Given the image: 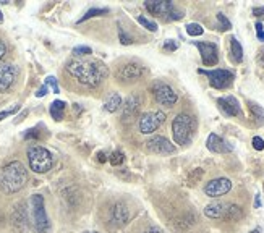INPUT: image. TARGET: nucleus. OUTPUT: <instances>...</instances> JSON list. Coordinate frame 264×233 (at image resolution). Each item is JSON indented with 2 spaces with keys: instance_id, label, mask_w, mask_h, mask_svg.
<instances>
[{
  "instance_id": "nucleus-20",
  "label": "nucleus",
  "mask_w": 264,
  "mask_h": 233,
  "mask_svg": "<svg viewBox=\"0 0 264 233\" xmlns=\"http://www.w3.org/2000/svg\"><path fill=\"white\" fill-rule=\"evenodd\" d=\"M50 115H52V118L55 122H60L64 120L65 117V102L64 101H54L52 104H50Z\"/></svg>"
},
{
  "instance_id": "nucleus-2",
  "label": "nucleus",
  "mask_w": 264,
  "mask_h": 233,
  "mask_svg": "<svg viewBox=\"0 0 264 233\" xmlns=\"http://www.w3.org/2000/svg\"><path fill=\"white\" fill-rule=\"evenodd\" d=\"M28 183V172L18 160L7 164L0 169V191L7 194L17 193Z\"/></svg>"
},
{
  "instance_id": "nucleus-8",
  "label": "nucleus",
  "mask_w": 264,
  "mask_h": 233,
  "mask_svg": "<svg viewBox=\"0 0 264 233\" xmlns=\"http://www.w3.org/2000/svg\"><path fill=\"white\" fill-rule=\"evenodd\" d=\"M153 91V96L160 106H165V107H172L175 106V102L178 101V96L172 87H170L167 83H162V81H156L151 87Z\"/></svg>"
},
{
  "instance_id": "nucleus-18",
  "label": "nucleus",
  "mask_w": 264,
  "mask_h": 233,
  "mask_svg": "<svg viewBox=\"0 0 264 233\" xmlns=\"http://www.w3.org/2000/svg\"><path fill=\"white\" fill-rule=\"evenodd\" d=\"M227 207L229 203H220V201H216V203H211L204 207V215L209 217V219H224Z\"/></svg>"
},
{
  "instance_id": "nucleus-21",
  "label": "nucleus",
  "mask_w": 264,
  "mask_h": 233,
  "mask_svg": "<svg viewBox=\"0 0 264 233\" xmlns=\"http://www.w3.org/2000/svg\"><path fill=\"white\" fill-rule=\"evenodd\" d=\"M248 108L251 112V117L255 118L256 125H264V108L261 106H258L256 102H248Z\"/></svg>"
},
{
  "instance_id": "nucleus-42",
  "label": "nucleus",
  "mask_w": 264,
  "mask_h": 233,
  "mask_svg": "<svg viewBox=\"0 0 264 233\" xmlns=\"http://www.w3.org/2000/svg\"><path fill=\"white\" fill-rule=\"evenodd\" d=\"M5 52H7V45H5L3 42H0V60L3 59V55H5Z\"/></svg>"
},
{
  "instance_id": "nucleus-44",
  "label": "nucleus",
  "mask_w": 264,
  "mask_h": 233,
  "mask_svg": "<svg viewBox=\"0 0 264 233\" xmlns=\"http://www.w3.org/2000/svg\"><path fill=\"white\" fill-rule=\"evenodd\" d=\"M255 207H261V198H260V194H258L256 199H255Z\"/></svg>"
},
{
  "instance_id": "nucleus-25",
  "label": "nucleus",
  "mask_w": 264,
  "mask_h": 233,
  "mask_svg": "<svg viewBox=\"0 0 264 233\" xmlns=\"http://www.w3.org/2000/svg\"><path fill=\"white\" fill-rule=\"evenodd\" d=\"M186 33H188V36H193V38H196V36H201L204 33L203 26L198 24V23H190L186 24Z\"/></svg>"
},
{
  "instance_id": "nucleus-27",
  "label": "nucleus",
  "mask_w": 264,
  "mask_h": 233,
  "mask_svg": "<svg viewBox=\"0 0 264 233\" xmlns=\"http://www.w3.org/2000/svg\"><path fill=\"white\" fill-rule=\"evenodd\" d=\"M138 23L143 26V28H146L148 31H157V24L151 21V20H148V18H144V17H138Z\"/></svg>"
},
{
  "instance_id": "nucleus-6",
  "label": "nucleus",
  "mask_w": 264,
  "mask_h": 233,
  "mask_svg": "<svg viewBox=\"0 0 264 233\" xmlns=\"http://www.w3.org/2000/svg\"><path fill=\"white\" fill-rule=\"evenodd\" d=\"M31 215H33V225L38 233H45L49 230V217L45 212L44 198L41 194H33L29 199Z\"/></svg>"
},
{
  "instance_id": "nucleus-43",
  "label": "nucleus",
  "mask_w": 264,
  "mask_h": 233,
  "mask_svg": "<svg viewBox=\"0 0 264 233\" xmlns=\"http://www.w3.org/2000/svg\"><path fill=\"white\" fill-rule=\"evenodd\" d=\"M97 159H99V162H104V160H106V154L104 152H99V154H97Z\"/></svg>"
},
{
  "instance_id": "nucleus-29",
  "label": "nucleus",
  "mask_w": 264,
  "mask_h": 233,
  "mask_svg": "<svg viewBox=\"0 0 264 233\" xmlns=\"http://www.w3.org/2000/svg\"><path fill=\"white\" fill-rule=\"evenodd\" d=\"M217 21H219V24H220V29L222 31H229L230 29V21L227 20V17L224 13H217Z\"/></svg>"
},
{
  "instance_id": "nucleus-28",
  "label": "nucleus",
  "mask_w": 264,
  "mask_h": 233,
  "mask_svg": "<svg viewBox=\"0 0 264 233\" xmlns=\"http://www.w3.org/2000/svg\"><path fill=\"white\" fill-rule=\"evenodd\" d=\"M123 160H125V155H123L120 151H115V152H112L110 155H109V162H110L112 165H122Z\"/></svg>"
},
{
  "instance_id": "nucleus-35",
  "label": "nucleus",
  "mask_w": 264,
  "mask_h": 233,
  "mask_svg": "<svg viewBox=\"0 0 264 233\" xmlns=\"http://www.w3.org/2000/svg\"><path fill=\"white\" fill-rule=\"evenodd\" d=\"M201 177H203V170H201V169H196V170H195V173L190 177V183H191V185H196V181H198Z\"/></svg>"
},
{
  "instance_id": "nucleus-24",
  "label": "nucleus",
  "mask_w": 264,
  "mask_h": 233,
  "mask_svg": "<svg viewBox=\"0 0 264 233\" xmlns=\"http://www.w3.org/2000/svg\"><path fill=\"white\" fill-rule=\"evenodd\" d=\"M230 52H232V59H234L235 64H240L243 60V47L237 41V38H230Z\"/></svg>"
},
{
  "instance_id": "nucleus-33",
  "label": "nucleus",
  "mask_w": 264,
  "mask_h": 233,
  "mask_svg": "<svg viewBox=\"0 0 264 233\" xmlns=\"http://www.w3.org/2000/svg\"><path fill=\"white\" fill-rule=\"evenodd\" d=\"M253 148H255L256 151H263V149H264V139L260 138V136H255V138H253Z\"/></svg>"
},
{
  "instance_id": "nucleus-7",
  "label": "nucleus",
  "mask_w": 264,
  "mask_h": 233,
  "mask_svg": "<svg viewBox=\"0 0 264 233\" xmlns=\"http://www.w3.org/2000/svg\"><path fill=\"white\" fill-rule=\"evenodd\" d=\"M201 75H206L209 80V85L216 89H227L234 85L235 75L230 70H199Z\"/></svg>"
},
{
  "instance_id": "nucleus-22",
  "label": "nucleus",
  "mask_w": 264,
  "mask_h": 233,
  "mask_svg": "<svg viewBox=\"0 0 264 233\" xmlns=\"http://www.w3.org/2000/svg\"><path fill=\"white\" fill-rule=\"evenodd\" d=\"M122 106V97L117 94V92H112L110 96L107 97L106 102H104V108H106V112H115L118 107Z\"/></svg>"
},
{
  "instance_id": "nucleus-4",
  "label": "nucleus",
  "mask_w": 264,
  "mask_h": 233,
  "mask_svg": "<svg viewBox=\"0 0 264 233\" xmlns=\"http://www.w3.org/2000/svg\"><path fill=\"white\" fill-rule=\"evenodd\" d=\"M29 167L36 173H47L54 165V157L43 146H31L28 149Z\"/></svg>"
},
{
  "instance_id": "nucleus-23",
  "label": "nucleus",
  "mask_w": 264,
  "mask_h": 233,
  "mask_svg": "<svg viewBox=\"0 0 264 233\" xmlns=\"http://www.w3.org/2000/svg\"><path fill=\"white\" fill-rule=\"evenodd\" d=\"M242 215H243L242 207H240V206H237V204H230V203H229V207H227V212H225L224 220L237 222V220H240V219H242Z\"/></svg>"
},
{
  "instance_id": "nucleus-40",
  "label": "nucleus",
  "mask_w": 264,
  "mask_h": 233,
  "mask_svg": "<svg viewBox=\"0 0 264 233\" xmlns=\"http://www.w3.org/2000/svg\"><path fill=\"white\" fill-rule=\"evenodd\" d=\"M256 60H258V64H260V66H263V68H264V49H260Z\"/></svg>"
},
{
  "instance_id": "nucleus-3",
  "label": "nucleus",
  "mask_w": 264,
  "mask_h": 233,
  "mask_svg": "<svg viewBox=\"0 0 264 233\" xmlns=\"http://www.w3.org/2000/svg\"><path fill=\"white\" fill-rule=\"evenodd\" d=\"M196 129V122L195 118L188 115V113H180L174 118L172 123V133L175 143L180 144V146H185L191 141Z\"/></svg>"
},
{
  "instance_id": "nucleus-19",
  "label": "nucleus",
  "mask_w": 264,
  "mask_h": 233,
  "mask_svg": "<svg viewBox=\"0 0 264 233\" xmlns=\"http://www.w3.org/2000/svg\"><path fill=\"white\" fill-rule=\"evenodd\" d=\"M128 219H130V211H128V207L125 203H115L112 207V220L115 222L118 225H123L127 224Z\"/></svg>"
},
{
  "instance_id": "nucleus-14",
  "label": "nucleus",
  "mask_w": 264,
  "mask_h": 233,
  "mask_svg": "<svg viewBox=\"0 0 264 233\" xmlns=\"http://www.w3.org/2000/svg\"><path fill=\"white\" fill-rule=\"evenodd\" d=\"M146 149L154 154H172L175 152V146L164 136H153L146 141Z\"/></svg>"
},
{
  "instance_id": "nucleus-41",
  "label": "nucleus",
  "mask_w": 264,
  "mask_h": 233,
  "mask_svg": "<svg viewBox=\"0 0 264 233\" xmlns=\"http://www.w3.org/2000/svg\"><path fill=\"white\" fill-rule=\"evenodd\" d=\"M144 233H165L160 227H156V225H153V227H149V229L144 232Z\"/></svg>"
},
{
  "instance_id": "nucleus-34",
  "label": "nucleus",
  "mask_w": 264,
  "mask_h": 233,
  "mask_svg": "<svg viewBox=\"0 0 264 233\" xmlns=\"http://www.w3.org/2000/svg\"><path fill=\"white\" fill-rule=\"evenodd\" d=\"M178 49V44H177V41H167V42L164 44V50H169V52H174V50H177Z\"/></svg>"
},
{
  "instance_id": "nucleus-11",
  "label": "nucleus",
  "mask_w": 264,
  "mask_h": 233,
  "mask_svg": "<svg viewBox=\"0 0 264 233\" xmlns=\"http://www.w3.org/2000/svg\"><path fill=\"white\" fill-rule=\"evenodd\" d=\"M232 190V181L229 178H216L211 180L208 185L204 186V193L209 198H219V196L227 194Z\"/></svg>"
},
{
  "instance_id": "nucleus-15",
  "label": "nucleus",
  "mask_w": 264,
  "mask_h": 233,
  "mask_svg": "<svg viewBox=\"0 0 264 233\" xmlns=\"http://www.w3.org/2000/svg\"><path fill=\"white\" fill-rule=\"evenodd\" d=\"M217 106H219V108L225 113L227 117H238V115H242L240 102H238L237 97H234V96L219 97V99H217Z\"/></svg>"
},
{
  "instance_id": "nucleus-31",
  "label": "nucleus",
  "mask_w": 264,
  "mask_h": 233,
  "mask_svg": "<svg viewBox=\"0 0 264 233\" xmlns=\"http://www.w3.org/2000/svg\"><path fill=\"white\" fill-rule=\"evenodd\" d=\"M45 86H50L52 87V91L55 92V94H59L60 89H59V85H57V80H55V76H47L45 78Z\"/></svg>"
},
{
  "instance_id": "nucleus-39",
  "label": "nucleus",
  "mask_w": 264,
  "mask_h": 233,
  "mask_svg": "<svg viewBox=\"0 0 264 233\" xmlns=\"http://www.w3.org/2000/svg\"><path fill=\"white\" fill-rule=\"evenodd\" d=\"M253 15H255V17H264V7H255L253 8Z\"/></svg>"
},
{
  "instance_id": "nucleus-5",
  "label": "nucleus",
  "mask_w": 264,
  "mask_h": 233,
  "mask_svg": "<svg viewBox=\"0 0 264 233\" xmlns=\"http://www.w3.org/2000/svg\"><path fill=\"white\" fill-rule=\"evenodd\" d=\"M144 8L149 13L154 15L165 21H174V20L183 18V12L178 10L172 2H165V0H156V2H144Z\"/></svg>"
},
{
  "instance_id": "nucleus-12",
  "label": "nucleus",
  "mask_w": 264,
  "mask_h": 233,
  "mask_svg": "<svg viewBox=\"0 0 264 233\" xmlns=\"http://www.w3.org/2000/svg\"><path fill=\"white\" fill-rule=\"evenodd\" d=\"M196 47L199 49L201 60H203L204 66H214L219 62V50L217 45L212 42H195Z\"/></svg>"
},
{
  "instance_id": "nucleus-17",
  "label": "nucleus",
  "mask_w": 264,
  "mask_h": 233,
  "mask_svg": "<svg viewBox=\"0 0 264 233\" xmlns=\"http://www.w3.org/2000/svg\"><path fill=\"white\" fill-rule=\"evenodd\" d=\"M139 107H141V99H139L138 96H130L125 102V108H123V113H122V120L130 122L133 117H136Z\"/></svg>"
},
{
  "instance_id": "nucleus-30",
  "label": "nucleus",
  "mask_w": 264,
  "mask_h": 233,
  "mask_svg": "<svg viewBox=\"0 0 264 233\" xmlns=\"http://www.w3.org/2000/svg\"><path fill=\"white\" fill-rule=\"evenodd\" d=\"M89 54H92V50H91V47H88V45H78V47L73 49V55H76V57L89 55Z\"/></svg>"
},
{
  "instance_id": "nucleus-1",
  "label": "nucleus",
  "mask_w": 264,
  "mask_h": 233,
  "mask_svg": "<svg viewBox=\"0 0 264 233\" xmlns=\"http://www.w3.org/2000/svg\"><path fill=\"white\" fill-rule=\"evenodd\" d=\"M66 71L73 78H76L81 85H86L89 87L99 86L109 75L107 66L102 62L85 59H71L66 64Z\"/></svg>"
},
{
  "instance_id": "nucleus-32",
  "label": "nucleus",
  "mask_w": 264,
  "mask_h": 233,
  "mask_svg": "<svg viewBox=\"0 0 264 233\" xmlns=\"http://www.w3.org/2000/svg\"><path fill=\"white\" fill-rule=\"evenodd\" d=\"M18 110H20V104H17V106H13L12 108H8V110L0 112V122H2L5 117H8V115H13V113H17Z\"/></svg>"
},
{
  "instance_id": "nucleus-16",
  "label": "nucleus",
  "mask_w": 264,
  "mask_h": 233,
  "mask_svg": "<svg viewBox=\"0 0 264 233\" xmlns=\"http://www.w3.org/2000/svg\"><path fill=\"white\" fill-rule=\"evenodd\" d=\"M206 146H208V149L211 152H216V154H227V152L234 151V146H232L230 143H227L224 138L217 136L216 133H212L208 136Z\"/></svg>"
},
{
  "instance_id": "nucleus-9",
  "label": "nucleus",
  "mask_w": 264,
  "mask_h": 233,
  "mask_svg": "<svg viewBox=\"0 0 264 233\" xmlns=\"http://www.w3.org/2000/svg\"><path fill=\"white\" fill-rule=\"evenodd\" d=\"M164 122H165V113L164 112H160V110L148 112L139 118V123H138L139 131H141L143 134H151V133L156 131Z\"/></svg>"
},
{
  "instance_id": "nucleus-38",
  "label": "nucleus",
  "mask_w": 264,
  "mask_h": 233,
  "mask_svg": "<svg viewBox=\"0 0 264 233\" xmlns=\"http://www.w3.org/2000/svg\"><path fill=\"white\" fill-rule=\"evenodd\" d=\"M47 91H49V87L44 85L43 87H39L38 92H36V97H44L45 94H47Z\"/></svg>"
},
{
  "instance_id": "nucleus-13",
  "label": "nucleus",
  "mask_w": 264,
  "mask_h": 233,
  "mask_svg": "<svg viewBox=\"0 0 264 233\" xmlns=\"http://www.w3.org/2000/svg\"><path fill=\"white\" fill-rule=\"evenodd\" d=\"M18 76V68L13 64L0 65V92H7L15 85Z\"/></svg>"
},
{
  "instance_id": "nucleus-10",
  "label": "nucleus",
  "mask_w": 264,
  "mask_h": 233,
  "mask_svg": "<svg viewBox=\"0 0 264 233\" xmlns=\"http://www.w3.org/2000/svg\"><path fill=\"white\" fill-rule=\"evenodd\" d=\"M144 75V66L136 64V62H128V64H123L122 66H118L117 70V80L122 83H134L138 81L139 78Z\"/></svg>"
},
{
  "instance_id": "nucleus-26",
  "label": "nucleus",
  "mask_w": 264,
  "mask_h": 233,
  "mask_svg": "<svg viewBox=\"0 0 264 233\" xmlns=\"http://www.w3.org/2000/svg\"><path fill=\"white\" fill-rule=\"evenodd\" d=\"M104 13H109L107 8H91L89 12H86L85 17L80 20V23L86 21V20H89V18H92V17H96V15H104Z\"/></svg>"
},
{
  "instance_id": "nucleus-46",
  "label": "nucleus",
  "mask_w": 264,
  "mask_h": 233,
  "mask_svg": "<svg viewBox=\"0 0 264 233\" xmlns=\"http://www.w3.org/2000/svg\"><path fill=\"white\" fill-rule=\"evenodd\" d=\"M3 21V18H2V13H0V23H2Z\"/></svg>"
},
{
  "instance_id": "nucleus-45",
  "label": "nucleus",
  "mask_w": 264,
  "mask_h": 233,
  "mask_svg": "<svg viewBox=\"0 0 264 233\" xmlns=\"http://www.w3.org/2000/svg\"><path fill=\"white\" fill-rule=\"evenodd\" d=\"M250 233H261V230H260V229H256V230H251Z\"/></svg>"
},
{
  "instance_id": "nucleus-37",
  "label": "nucleus",
  "mask_w": 264,
  "mask_h": 233,
  "mask_svg": "<svg viewBox=\"0 0 264 233\" xmlns=\"http://www.w3.org/2000/svg\"><path fill=\"white\" fill-rule=\"evenodd\" d=\"M118 33H120V42H122V44H132V39L128 38L125 33H123V29H120Z\"/></svg>"
},
{
  "instance_id": "nucleus-36",
  "label": "nucleus",
  "mask_w": 264,
  "mask_h": 233,
  "mask_svg": "<svg viewBox=\"0 0 264 233\" xmlns=\"http://www.w3.org/2000/svg\"><path fill=\"white\" fill-rule=\"evenodd\" d=\"M256 34H258V39L260 41H264V26H263V23H256Z\"/></svg>"
},
{
  "instance_id": "nucleus-47",
  "label": "nucleus",
  "mask_w": 264,
  "mask_h": 233,
  "mask_svg": "<svg viewBox=\"0 0 264 233\" xmlns=\"http://www.w3.org/2000/svg\"><path fill=\"white\" fill-rule=\"evenodd\" d=\"M86 233H89V232H86Z\"/></svg>"
}]
</instances>
